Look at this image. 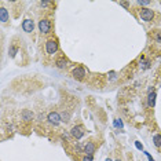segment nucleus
Segmentation results:
<instances>
[{
    "label": "nucleus",
    "mask_w": 161,
    "mask_h": 161,
    "mask_svg": "<svg viewBox=\"0 0 161 161\" xmlns=\"http://www.w3.org/2000/svg\"><path fill=\"white\" fill-rule=\"evenodd\" d=\"M46 51L48 55H54V54L58 51V43L57 40H54V39H51V40H48L46 43Z\"/></svg>",
    "instance_id": "1"
},
{
    "label": "nucleus",
    "mask_w": 161,
    "mask_h": 161,
    "mask_svg": "<svg viewBox=\"0 0 161 161\" xmlns=\"http://www.w3.org/2000/svg\"><path fill=\"white\" fill-rule=\"evenodd\" d=\"M139 15H140V18L146 22H150L154 18V12H153V10H150V8H142L139 11Z\"/></svg>",
    "instance_id": "2"
},
{
    "label": "nucleus",
    "mask_w": 161,
    "mask_h": 161,
    "mask_svg": "<svg viewBox=\"0 0 161 161\" xmlns=\"http://www.w3.org/2000/svg\"><path fill=\"white\" fill-rule=\"evenodd\" d=\"M70 135H72L73 138H76V139H81V138L84 136V128H83L81 125H75V127L72 128V131H70Z\"/></svg>",
    "instance_id": "3"
},
{
    "label": "nucleus",
    "mask_w": 161,
    "mask_h": 161,
    "mask_svg": "<svg viewBox=\"0 0 161 161\" xmlns=\"http://www.w3.org/2000/svg\"><path fill=\"white\" fill-rule=\"evenodd\" d=\"M47 120H48V123L53 124V125H58L61 121H62L61 120V114L57 113V112H51V113H48Z\"/></svg>",
    "instance_id": "4"
},
{
    "label": "nucleus",
    "mask_w": 161,
    "mask_h": 161,
    "mask_svg": "<svg viewBox=\"0 0 161 161\" xmlns=\"http://www.w3.org/2000/svg\"><path fill=\"white\" fill-rule=\"evenodd\" d=\"M39 29H40L41 33H48V32L51 30V24L48 19H41L40 22H39Z\"/></svg>",
    "instance_id": "5"
},
{
    "label": "nucleus",
    "mask_w": 161,
    "mask_h": 161,
    "mask_svg": "<svg viewBox=\"0 0 161 161\" xmlns=\"http://www.w3.org/2000/svg\"><path fill=\"white\" fill-rule=\"evenodd\" d=\"M73 77H75L76 80H83L84 79V76H85V70L83 69V67H75V69H73Z\"/></svg>",
    "instance_id": "6"
},
{
    "label": "nucleus",
    "mask_w": 161,
    "mask_h": 161,
    "mask_svg": "<svg viewBox=\"0 0 161 161\" xmlns=\"http://www.w3.org/2000/svg\"><path fill=\"white\" fill-rule=\"evenodd\" d=\"M22 29H24L25 32H28V33L33 32V29H34L33 21H32V19H25V21L22 22Z\"/></svg>",
    "instance_id": "7"
},
{
    "label": "nucleus",
    "mask_w": 161,
    "mask_h": 161,
    "mask_svg": "<svg viewBox=\"0 0 161 161\" xmlns=\"http://www.w3.org/2000/svg\"><path fill=\"white\" fill-rule=\"evenodd\" d=\"M83 152L85 153V156H92V154L95 153V145L92 142H87L84 145V150Z\"/></svg>",
    "instance_id": "8"
},
{
    "label": "nucleus",
    "mask_w": 161,
    "mask_h": 161,
    "mask_svg": "<svg viewBox=\"0 0 161 161\" xmlns=\"http://www.w3.org/2000/svg\"><path fill=\"white\" fill-rule=\"evenodd\" d=\"M154 105H156V92L152 91L147 95V106L149 108H154Z\"/></svg>",
    "instance_id": "9"
},
{
    "label": "nucleus",
    "mask_w": 161,
    "mask_h": 161,
    "mask_svg": "<svg viewBox=\"0 0 161 161\" xmlns=\"http://www.w3.org/2000/svg\"><path fill=\"white\" fill-rule=\"evenodd\" d=\"M0 21L2 22H7L8 21V12H7V10H6L4 7L0 8Z\"/></svg>",
    "instance_id": "10"
},
{
    "label": "nucleus",
    "mask_w": 161,
    "mask_h": 161,
    "mask_svg": "<svg viewBox=\"0 0 161 161\" xmlns=\"http://www.w3.org/2000/svg\"><path fill=\"white\" fill-rule=\"evenodd\" d=\"M55 65H57L58 69H65V67L67 66V61L65 59V58H59V59L57 61Z\"/></svg>",
    "instance_id": "11"
},
{
    "label": "nucleus",
    "mask_w": 161,
    "mask_h": 161,
    "mask_svg": "<svg viewBox=\"0 0 161 161\" xmlns=\"http://www.w3.org/2000/svg\"><path fill=\"white\" fill-rule=\"evenodd\" d=\"M22 118L26 120V121L32 120V118H33V113H32L30 110H24V112H22Z\"/></svg>",
    "instance_id": "12"
},
{
    "label": "nucleus",
    "mask_w": 161,
    "mask_h": 161,
    "mask_svg": "<svg viewBox=\"0 0 161 161\" xmlns=\"http://www.w3.org/2000/svg\"><path fill=\"white\" fill-rule=\"evenodd\" d=\"M61 120L65 121V123L70 121V113L69 112H62V113H61Z\"/></svg>",
    "instance_id": "13"
},
{
    "label": "nucleus",
    "mask_w": 161,
    "mask_h": 161,
    "mask_svg": "<svg viewBox=\"0 0 161 161\" xmlns=\"http://www.w3.org/2000/svg\"><path fill=\"white\" fill-rule=\"evenodd\" d=\"M153 142H154V145H156L157 147H161V135L160 134L154 135V136H153Z\"/></svg>",
    "instance_id": "14"
},
{
    "label": "nucleus",
    "mask_w": 161,
    "mask_h": 161,
    "mask_svg": "<svg viewBox=\"0 0 161 161\" xmlns=\"http://www.w3.org/2000/svg\"><path fill=\"white\" fill-rule=\"evenodd\" d=\"M154 40H156V43L161 44V32H157V33L154 34Z\"/></svg>",
    "instance_id": "15"
},
{
    "label": "nucleus",
    "mask_w": 161,
    "mask_h": 161,
    "mask_svg": "<svg viewBox=\"0 0 161 161\" xmlns=\"http://www.w3.org/2000/svg\"><path fill=\"white\" fill-rule=\"evenodd\" d=\"M17 51H18V48H17V47H11V48H10V57H15Z\"/></svg>",
    "instance_id": "16"
},
{
    "label": "nucleus",
    "mask_w": 161,
    "mask_h": 161,
    "mask_svg": "<svg viewBox=\"0 0 161 161\" xmlns=\"http://www.w3.org/2000/svg\"><path fill=\"white\" fill-rule=\"evenodd\" d=\"M142 69H149L150 67V61H146V62H142V65H140Z\"/></svg>",
    "instance_id": "17"
},
{
    "label": "nucleus",
    "mask_w": 161,
    "mask_h": 161,
    "mask_svg": "<svg viewBox=\"0 0 161 161\" xmlns=\"http://www.w3.org/2000/svg\"><path fill=\"white\" fill-rule=\"evenodd\" d=\"M114 127H117V128H123V123H121V120H114Z\"/></svg>",
    "instance_id": "18"
},
{
    "label": "nucleus",
    "mask_w": 161,
    "mask_h": 161,
    "mask_svg": "<svg viewBox=\"0 0 161 161\" xmlns=\"http://www.w3.org/2000/svg\"><path fill=\"white\" fill-rule=\"evenodd\" d=\"M83 161H92V156H84L83 157Z\"/></svg>",
    "instance_id": "19"
},
{
    "label": "nucleus",
    "mask_w": 161,
    "mask_h": 161,
    "mask_svg": "<svg viewBox=\"0 0 161 161\" xmlns=\"http://www.w3.org/2000/svg\"><path fill=\"white\" fill-rule=\"evenodd\" d=\"M138 4H140V6H147V4H150V2L145 0V2H138Z\"/></svg>",
    "instance_id": "20"
},
{
    "label": "nucleus",
    "mask_w": 161,
    "mask_h": 161,
    "mask_svg": "<svg viewBox=\"0 0 161 161\" xmlns=\"http://www.w3.org/2000/svg\"><path fill=\"white\" fill-rule=\"evenodd\" d=\"M136 147H138V149H142V145H140L139 142H136Z\"/></svg>",
    "instance_id": "21"
},
{
    "label": "nucleus",
    "mask_w": 161,
    "mask_h": 161,
    "mask_svg": "<svg viewBox=\"0 0 161 161\" xmlns=\"http://www.w3.org/2000/svg\"><path fill=\"white\" fill-rule=\"evenodd\" d=\"M105 161H113V160H112V159H106Z\"/></svg>",
    "instance_id": "22"
},
{
    "label": "nucleus",
    "mask_w": 161,
    "mask_h": 161,
    "mask_svg": "<svg viewBox=\"0 0 161 161\" xmlns=\"http://www.w3.org/2000/svg\"><path fill=\"white\" fill-rule=\"evenodd\" d=\"M116 161H121V160H116Z\"/></svg>",
    "instance_id": "23"
}]
</instances>
